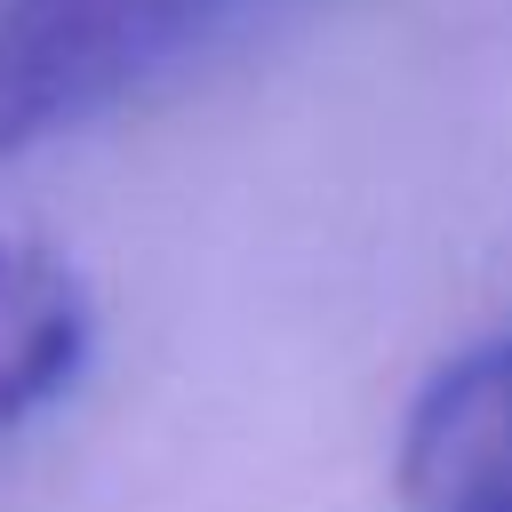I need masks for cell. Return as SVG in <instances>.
Wrapping results in <instances>:
<instances>
[{
	"mask_svg": "<svg viewBox=\"0 0 512 512\" xmlns=\"http://www.w3.org/2000/svg\"><path fill=\"white\" fill-rule=\"evenodd\" d=\"M240 0H0V160L192 64Z\"/></svg>",
	"mask_w": 512,
	"mask_h": 512,
	"instance_id": "6da1fadb",
	"label": "cell"
},
{
	"mask_svg": "<svg viewBox=\"0 0 512 512\" xmlns=\"http://www.w3.org/2000/svg\"><path fill=\"white\" fill-rule=\"evenodd\" d=\"M400 512H512V328L448 352L392 448Z\"/></svg>",
	"mask_w": 512,
	"mask_h": 512,
	"instance_id": "7a4b0ae2",
	"label": "cell"
},
{
	"mask_svg": "<svg viewBox=\"0 0 512 512\" xmlns=\"http://www.w3.org/2000/svg\"><path fill=\"white\" fill-rule=\"evenodd\" d=\"M88 360V296L64 256L0 240V440L72 392Z\"/></svg>",
	"mask_w": 512,
	"mask_h": 512,
	"instance_id": "3957f363",
	"label": "cell"
}]
</instances>
